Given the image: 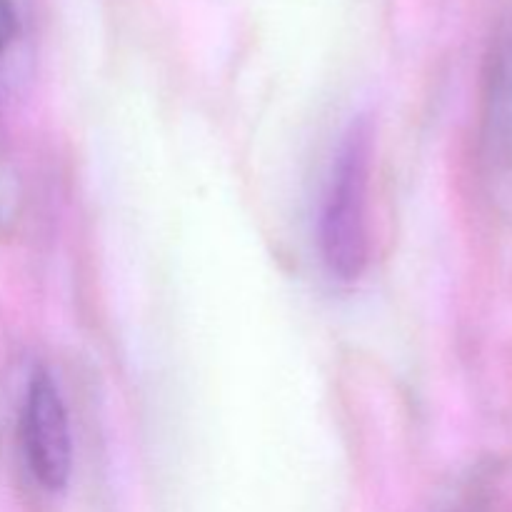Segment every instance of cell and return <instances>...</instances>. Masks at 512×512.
<instances>
[{
    "mask_svg": "<svg viewBox=\"0 0 512 512\" xmlns=\"http://www.w3.org/2000/svg\"><path fill=\"white\" fill-rule=\"evenodd\" d=\"M370 170L373 128L368 120H353L330 168L318 228L323 265L340 283H355L368 268Z\"/></svg>",
    "mask_w": 512,
    "mask_h": 512,
    "instance_id": "obj_1",
    "label": "cell"
},
{
    "mask_svg": "<svg viewBox=\"0 0 512 512\" xmlns=\"http://www.w3.org/2000/svg\"><path fill=\"white\" fill-rule=\"evenodd\" d=\"M20 435L33 478L45 490H63L73 470V435L58 383L45 370H35L25 390Z\"/></svg>",
    "mask_w": 512,
    "mask_h": 512,
    "instance_id": "obj_2",
    "label": "cell"
},
{
    "mask_svg": "<svg viewBox=\"0 0 512 512\" xmlns=\"http://www.w3.org/2000/svg\"><path fill=\"white\" fill-rule=\"evenodd\" d=\"M493 130L495 140L512 160V35L500 48L493 70Z\"/></svg>",
    "mask_w": 512,
    "mask_h": 512,
    "instance_id": "obj_3",
    "label": "cell"
},
{
    "mask_svg": "<svg viewBox=\"0 0 512 512\" xmlns=\"http://www.w3.org/2000/svg\"><path fill=\"white\" fill-rule=\"evenodd\" d=\"M15 35H18V15L13 0H0V55L13 45Z\"/></svg>",
    "mask_w": 512,
    "mask_h": 512,
    "instance_id": "obj_4",
    "label": "cell"
}]
</instances>
